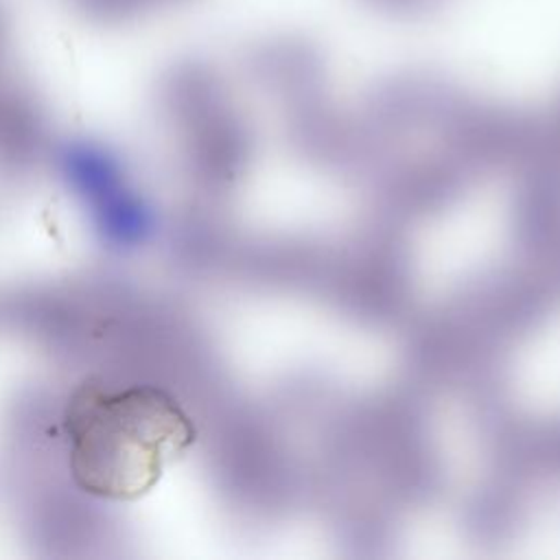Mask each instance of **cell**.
<instances>
[{
  "label": "cell",
  "instance_id": "6da1fadb",
  "mask_svg": "<svg viewBox=\"0 0 560 560\" xmlns=\"http://www.w3.org/2000/svg\"><path fill=\"white\" fill-rule=\"evenodd\" d=\"M173 420L168 402L147 387L85 392L68 422L77 475L103 494L138 492L160 468Z\"/></svg>",
  "mask_w": 560,
  "mask_h": 560
},
{
  "label": "cell",
  "instance_id": "7a4b0ae2",
  "mask_svg": "<svg viewBox=\"0 0 560 560\" xmlns=\"http://www.w3.org/2000/svg\"><path fill=\"white\" fill-rule=\"evenodd\" d=\"M59 175L85 206L103 245L131 252L149 243L155 232V212L131 186L122 160L109 147L94 140L66 144L59 153Z\"/></svg>",
  "mask_w": 560,
  "mask_h": 560
},
{
  "label": "cell",
  "instance_id": "3957f363",
  "mask_svg": "<svg viewBox=\"0 0 560 560\" xmlns=\"http://www.w3.org/2000/svg\"><path fill=\"white\" fill-rule=\"evenodd\" d=\"M376 11L396 15V18H416L435 9L442 0H365Z\"/></svg>",
  "mask_w": 560,
  "mask_h": 560
}]
</instances>
